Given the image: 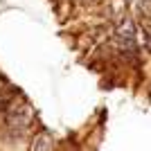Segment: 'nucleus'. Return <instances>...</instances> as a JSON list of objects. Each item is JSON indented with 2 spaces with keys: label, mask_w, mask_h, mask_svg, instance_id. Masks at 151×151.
Listing matches in <instances>:
<instances>
[{
  "label": "nucleus",
  "mask_w": 151,
  "mask_h": 151,
  "mask_svg": "<svg viewBox=\"0 0 151 151\" xmlns=\"http://www.w3.org/2000/svg\"><path fill=\"white\" fill-rule=\"evenodd\" d=\"M5 129L14 138H23V133L32 124V108L27 104H12L5 113Z\"/></svg>",
  "instance_id": "nucleus-1"
},
{
  "label": "nucleus",
  "mask_w": 151,
  "mask_h": 151,
  "mask_svg": "<svg viewBox=\"0 0 151 151\" xmlns=\"http://www.w3.org/2000/svg\"><path fill=\"white\" fill-rule=\"evenodd\" d=\"M32 151H52V138L47 133H38L32 145Z\"/></svg>",
  "instance_id": "nucleus-2"
},
{
  "label": "nucleus",
  "mask_w": 151,
  "mask_h": 151,
  "mask_svg": "<svg viewBox=\"0 0 151 151\" xmlns=\"http://www.w3.org/2000/svg\"><path fill=\"white\" fill-rule=\"evenodd\" d=\"M14 104V97L9 90H0V113H5L7 108Z\"/></svg>",
  "instance_id": "nucleus-3"
}]
</instances>
